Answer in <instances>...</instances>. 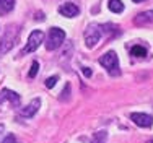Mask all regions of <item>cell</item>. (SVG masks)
Segmentation results:
<instances>
[{"label":"cell","mask_w":153,"mask_h":143,"mask_svg":"<svg viewBox=\"0 0 153 143\" xmlns=\"http://www.w3.org/2000/svg\"><path fill=\"white\" fill-rule=\"evenodd\" d=\"M100 64L103 65V67L109 72V75H112V76H117L119 73H121V70H119V59L116 56L114 50H109V52L103 54V56L100 57Z\"/></svg>","instance_id":"1"},{"label":"cell","mask_w":153,"mask_h":143,"mask_svg":"<svg viewBox=\"0 0 153 143\" xmlns=\"http://www.w3.org/2000/svg\"><path fill=\"white\" fill-rule=\"evenodd\" d=\"M64 39H65V31H62L60 28H51L49 34H47V41H46V49L54 50L57 47H60Z\"/></svg>","instance_id":"2"},{"label":"cell","mask_w":153,"mask_h":143,"mask_svg":"<svg viewBox=\"0 0 153 143\" xmlns=\"http://www.w3.org/2000/svg\"><path fill=\"white\" fill-rule=\"evenodd\" d=\"M42 39H44V33H42L41 29H34V31L30 34V38H28V44L23 47V50H21V56L30 54V52H34V50L41 46Z\"/></svg>","instance_id":"3"},{"label":"cell","mask_w":153,"mask_h":143,"mask_svg":"<svg viewBox=\"0 0 153 143\" xmlns=\"http://www.w3.org/2000/svg\"><path fill=\"white\" fill-rule=\"evenodd\" d=\"M130 119L134 120L135 125L143 127V129H148V127L153 125V117L150 114H143V112H132V114H130Z\"/></svg>","instance_id":"4"},{"label":"cell","mask_w":153,"mask_h":143,"mask_svg":"<svg viewBox=\"0 0 153 143\" xmlns=\"http://www.w3.org/2000/svg\"><path fill=\"white\" fill-rule=\"evenodd\" d=\"M101 38V33L100 29H98V26H88L85 31V42H86V47H94L98 44V41H100Z\"/></svg>","instance_id":"5"},{"label":"cell","mask_w":153,"mask_h":143,"mask_svg":"<svg viewBox=\"0 0 153 143\" xmlns=\"http://www.w3.org/2000/svg\"><path fill=\"white\" fill-rule=\"evenodd\" d=\"M5 101H10L13 107H18V106H20V94L5 88V90L0 91V104H3Z\"/></svg>","instance_id":"6"},{"label":"cell","mask_w":153,"mask_h":143,"mask_svg":"<svg viewBox=\"0 0 153 143\" xmlns=\"http://www.w3.org/2000/svg\"><path fill=\"white\" fill-rule=\"evenodd\" d=\"M80 12V8L75 5V3H72V2H67V3H62V5L59 7V13L60 15H64V16H67V18H74Z\"/></svg>","instance_id":"7"},{"label":"cell","mask_w":153,"mask_h":143,"mask_svg":"<svg viewBox=\"0 0 153 143\" xmlns=\"http://www.w3.org/2000/svg\"><path fill=\"white\" fill-rule=\"evenodd\" d=\"M39 107H41V99H39V98H34V99H33L26 107L21 109V116H23V117H33L36 112H38Z\"/></svg>","instance_id":"8"},{"label":"cell","mask_w":153,"mask_h":143,"mask_svg":"<svg viewBox=\"0 0 153 143\" xmlns=\"http://www.w3.org/2000/svg\"><path fill=\"white\" fill-rule=\"evenodd\" d=\"M13 42H15V34H12V31H8L2 39H0V56L12 49Z\"/></svg>","instance_id":"9"},{"label":"cell","mask_w":153,"mask_h":143,"mask_svg":"<svg viewBox=\"0 0 153 143\" xmlns=\"http://www.w3.org/2000/svg\"><path fill=\"white\" fill-rule=\"evenodd\" d=\"M134 23L138 24V26H143V24L153 23V10H148V12H142L138 13L134 20Z\"/></svg>","instance_id":"10"},{"label":"cell","mask_w":153,"mask_h":143,"mask_svg":"<svg viewBox=\"0 0 153 143\" xmlns=\"http://www.w3.org/2000/svg\"><path fill=\"white\" fill-rule=\"evenodd\" d=\"M15 8V0H0V15H7Z\"/></svg>","instance_id":"11"},{"label":"cell","mask_w":153,"mask_h":143,"mask_svg":"<svg viewBox=\"0 0 153 143\" xmlns=\"http://www.w3.org/2000/svg\"><path fill=\"white\" fill-rule=\"evenodd\" d=\"M108 7H109V10H111V12H114V13L124 12V3H122V0H109Z\"/></svg>","instance_id":"12"},{"label":"cell","mask_w":153,"mask_h":143,"mask_svg":"<svg viewBox=\"0 0 153 143\" xmlns=\"http://www.w3.org/2000/svg\"><path fill=\"white\" fill-rule=\"evenodd\" d=\"M106 138H108V132L100 130V132H96V133H93L91 143H106Z\"/></svg>","instance_id":"13"},{"label":"cell","mask_w":153,"mask_h":143,"mask_svg":"<svg viewBox=\"0 0 153 143\" xmlns=\"http://www.w3.org/2000/svg\"><path fill=\"white\" fill-rule=\"evenodd\" d=\"M130 54H132L134 57H145L147 56V47L143 46H134L132 49H130Z\"/></svg>","instance_id":"14"},{"label":"cell","mask_w":153,"mask_h":143,"mask_svg":"<svg viewBox=\"0 0 153 143\" xmlns=\"http://www.w3.org/2000/svg\"><path fill=\"white\" fill-rule=\"evenodd\" d=\"M57 82H59V76H57V75L49 76V78L46 80V88H49V90H51V88H54L57 85Z\"/></svg>","instance_id":"15"},{"label":"cell","mask_w":153,"mask_h":143,"mask_svg":"<svg viewBox=\"0 0 153 143\" xmlns=\"http://www.w3.org/2000/svg\"><path fill=\"white\" fill-rule=\"evenodd\" d=\"M38 70H39V64L38 62H33L31 64V68H30V73H28V75H30V78H34L36 76V73H38Z\"/></svg>","instance_id":"16"},{"label":"cell","mask_w":153,"mask_h":143,"mask_svg":"<svg viewBox=\"0 0 153 143\" xmlns=\"http://www.w3.org/2000/svg\"><path fill=\"white\" fill-rule=\"evenodd\" d=\"M2 143H18V140L15 138V135H12V133H8L5 138L2 140Z\"/></svg>","instance_id":"17"},{"label":"cell","mask_w":153,"mask_h":143,"mask_svg":"<svg viewBox=\"0 0 153 143\" xmlns=\"http://www.w3.org/2000/svg\"><path fill=\"white\" fill-rule=\"evenodd\" d=\"M68 94H70V83H67V85L64 86V91H62V96H60V99H65V96L68 98Z\"/></svg>","instance_id":"18"},{"label":"cell","mask_w":153,"mask_h":143,"mask_svg":"<svg viewBox=\"0 0 153 143\" xmlns=\"http://www.w3.org/2000/svg\"><path fill=\"white\" fill-rule=\"evenodd\" d=\"M83 75L85 76H91V70L88 67H83Z\"/></svg>","instance_id":"19"},{"label":"cell","mask_w":153,"mask_h":143,"mask_svg":"<svg viewBox=\"0 0 153 143\" xmlns=\"http://www.w3.org/2000/svg\"><path fill=\"white\" fill-rule=\"evenodd\" d=\"M3 130H5V127H3V124H0V133H2Z\"/></svg>","instance_id":"20"},{"label":"cell","mask_w":153,"mask_h":143,"mask_svg":"<svg viewBox=\"0 0 153 143\" xmlns=\"http://www.w3.org/2000/svg\"><path fill=\"white\" fill-rule=\"evenodd\" d=\"M134 2H135V3H138V2H143V0H134Z\"/></svg>","instance_id":"21"},{"label":"cell","mask_w":153,"mask_h":143,"mask_svg":"<svg viewBox=\"0 0 153 143\" xmlns=\"http://www.w3.org/2000/svg\"><path fill=\"white\" fill-rule=\"evenodd\" d=\"M148 143H153V140H152V142H148Z\"/></svg>","instance_id":"22"}]
</instances>
